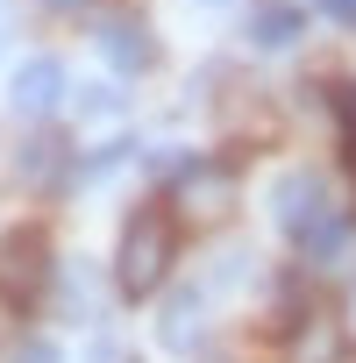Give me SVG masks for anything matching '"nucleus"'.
I'll return each instance as SVG.
<instances>
[{
	"label": "nucleus",
	"mask_w": 356,
	"mask_h": 363,
	"mask_svg": "<svg viewBox=\"0 0 356 363\" xmlns=\"http://www.w3.org/2000/svg\"><path fill=\"white\" fill-rule=\"evenodd\" d=\"M171 257H178L171 214H164V207L128 214L121 250H114V292H121V299H157V292H164V278H171Z\"/></svg>",
	"instance_id": "f257e3e1"
},
{
	"label": "nucleus",
	"mask_w": 356,
	"mask_h": 363,
	"mask_svg": "<svg viewBox=\"0 0 356 363\" xmlns=\"http://www.w3.org/2000/svg\"><path fill=\"white\" fill-rule=\"evenodd\" d=\"M57 264H50V235L43 228H15L0 242V292L8 299H36V285H50Z\"/></svg>",
	"instance_id": "f03ea898"
},
{
	"label": "nucleus",
	"mask_w": 356,
	"mask_h": 363,
	"mask_svg": "<svg viewBox=\"0 0 356 363\" xmlns=\"http://www.w3.org/2000/svg\"><path fill=\"white\" fill-rule=\"evenodd\" d=\"M65 93H72V79H65L57 57H22V72H15V86H8V100H15L22 121H50V114L65 107Z\"/></svg>",
	"instance_id": "7ed1b4c3"
},
{
	"label": "nucleus",
	"mask_w": 356,
	"mask_h": 363,
	"mask_svg": "<svg viewBox=\"0 0 356 363\" xmlns=\"http://www.w3.org/2000/svg\"><path fill=\"white\" fill-rule=\"evenodd\" d=\"M100 57H107L114 79H143V72L157 65V36H150L143 22L114 15V22H100Z\"/></svg>",
	"instance_id": "20e7f679"
},
{
	"label": "nucleus",
	"mask_w": 356,
	"mask_h": 363,
	"mask_svg": "<svg viewBox=\"0 0 356 363\" xmlns=\"http://www.w3.org/2000/svg\"><path fill=\"white\" fill-rule=\"evenodd\" d=\"M321 207H328V178H321V171H285L278 186H271V221H278L285 235H299Z\"/></svg>",
	"instance_id": "39448f33"
},
{
	"label": "nucleus",
	"mask_w": 356,
	"mask_h": 363,
	"mask_svg": "<svg viewBox=\"0 0 356 363\" xmlns=\"http://www.w3.org/2000/svg\"><path fill=\"white\" fill-rule=\"evenodd\" d=\"M228 200H235V186H228L221 164H178V207H186L193 221H221Z\"/></svg>",
	"instance_id": "423d86ee"
},
{
	"label": "nucleus",
	"mask_w": 356,
	"mask_h": 363,
	"mask_svg": "<svg viewBox=\"0 0 356 363\" xmlns=\"http://www.w3.org/2000/svg\"><path fill=\"white\" fill-rule=\"evenodd\" d=\"M200 320H207V292H200V285H178V292L164 299V313H157V342L186 356L193 335H200Z\"/></svg>",
	"instance_id": "0eeeda50"
},
{
	"label": "nucleus",
	"mask_w": 356,
	"mask_h": 363,
	"mask_svg": "<svg viewBox=\"0 0 356 363\" xmlns=\"http://www.w3.org/2000/svg\"><path fill=\"white\" fill-rule=\"evenodd\" d=\"M342 242H349V214H342V207H321V214L292 235V250H299V257H335Z\"/></svg>",
	"instance_id": "6e6552de"
},
{
	"label": "nucleus",
	"mask_w": 356,
	"mask_h": 363,
	"mask_svg": "<svg viewBox=\"0 0 356 363\" xmlns=\"http://www.w3.org/2000/svg\"><path fill=\"white\" fill-rule=\"evenodd\" d=\"M299 29H306V15L292 0H257V15H250V43H292Z\"/></svg>",
	"instance_id": "1a4fd4ad"
},
{
	"label": "nucleus",
	"mask_w": 356,
	"mask_h": 363,
	"mask_svg": "<svg viewBox=\"0 0 356 363\" xmlns=\"http://www.w3.org/2000/svg\"><path fill=\"white\" fill-rule=\"evenodd\" d=\"M15 171L29 178V186H57V171H65V143H57V135H29L22 157H15Z\"/></svg>",
	"instance_id": "9d476101"
},
{
	"label": "nucleus",
	"mask_w": 356,
	"mask_h": 363,
	"mask_svg": "<svg viewBox=\"0 0 356 363\" xmlns=\"http://www.w3.org/2000/svg\"><path fill=\"white\" fill-rule=\"evenodd\" d=\"M57 285H65V292H57V306H65L72 320H86V313L100 306V292H93V271H86V264H65V271H57Z\"/></svg>",
	"instance_id": "9b49d317"
},
{
	"label": "nucleus",
	"mask_w": 356,
	"mask_h": 363,
	"mask_svg": "<svg viewBox=\"0 0 356 363\" xmlns=\"http://www.w3.org/2000/svg\"><path fill=\"white\" fill-rule=\"evenodd\" d=\"M285 363H335V335H328V320H313V313H306V328L292 335Z\"/></svg>",
	"instance_id": "f8f14e48"
},
{
	"label": "nucleus",
	"mask_w": 356,
	"mask_h": 363,
	"mask_svg": "<svg viewBox=\"0 0 356 363\" xmlns=\"http://www.w3.org/2000/svg\"><path fill=\"white\" fill-rule=\"evenodd\" d=\"M114 114H121L114 86H79V121H114Z\"/></svg>",
	"instance_id": "ddd939ff"
},
{
	"label": "nucleus",
	"mask_w": 356,
	"mask_h": 363,
	"mask_svg": "<svg viewBox=\"0 0 356 363\" xmlns=\"http://www.w3.org/2000/svg\"><path fill=\"white\" fill-rule=\"evenodd\" d=\"M121 157H128V143H107L100 157H86V164H79V178H86V186H100V178H114V164H121Z\"/></svg>",
	"instance_id": "4468645a"
},
{
	"label": "nucleus",
	"mask_w": 356,
	"mask_h": 363,
	"mask_svg": "<svg viewBox=\"0 0 356 363\" xmlns=\"http://www.w3.org/2000/svg\"><path fill=\"white\" fill-rule=\"evenodd\" d=\"M8 363H65V356H57V342H36V335H29V342L8 356Z\"/></svg>",
	"instance_id": "2eb2a0df"
},
{
	"label": "nucleus",
	"mask_w": 356,
	"mask_h": 363,
	"mask_svg": "<svg viewBox=\"0 0 356 363\" xmlns=\"http://www.w3.org/2000/svg\"><path fill=\"white\" fill-rule=\"evenodd\" d=\"M342 150H349V171H356V93L342 100Z\"/></svg>",
	"instance_id": "dca6fc26"
},
{
	"label": "nucleus",
	"mask_w": 356,
	"mask_h": 363,
	"mask_svg": "<svg viewBox=\"0 0 356 363\" xmlns=\"http://www.w3.org/2000/svg\"><path fill=\"white\" fill-rule=\"evenodd\" d=\"M313 8H321L328 22H342V29H356V0H313Z\"/></svg>",
	"instance_id": "f3484780"
},
{
	"label": "nucleus",
	"mask_w": 356,
	"mask_h": 363,
	"mask_svg": "<svg viewBox=\"0 0 356 363\" xmlns=\"http://www.w3.org/2000/svg\"><path fill=\"white\" fill-rule=\"evenodd\" d=\"M342 342H356V285L342 292Z\"/></svg>",
	"instance_id": "a211bd4d"
},
{
	"label": "nucleus",
	"mask_w": 356,
	"mask_h": 363,
	"mask_svg": "<svg viewBox=\"0 0 356 363\" xmlns=\"http://www.w3.org/2000/svg\"><path fill=\"white\" fill-rule=\"evenodd\" d=\"M86 363H121V349H114V342H93V349H86Z\"/></svg>",
	"instance_id": "6ab92c4d"
},
{
	"label": "nucleus",
	"mask_w": 356,
	"mask_h": 363,
	"mask_svg": "<svg viewBox=\"0 0 356 363\" xmlns=\"http://www.w3.org/2000/svg\"><path fill=\"white\" fill-rule=\"evenodd\" d=\"M8 36H15V15H8V8H0V57H8Z\"/></svg>",
	"instance_id": "aec40b11"
},
{
	"label": "nucleus",
	"mask_w": 356,
	"mask_h": 363,
	"mask_svg": "<svg viewBox=\"0 0 356 363\" xmlns=\"http://www.w3.org/2000/svg\"><path fill=\"white\" fill-rule=\"evenodd\" d=\"M43 8H57V15H72V8H86V0H43Z\"/></svg>",
	"instance_id": "412c9836"
},
{
	"label": "nucleus",
	"mask_w": 356,
	"mask_h": 363,
	"mask_svg": "<svg viewBox=\"0 0 356 363\" xmlns=\"http://www.w3.org/2000/svg\"><path fill=\"white\" fill-rule=\"evenodd\" d=\"M200 8H235V0H200Z\"/></svg>",
	"instance_id": "4be33fe9"
},
{
	"label": "nucleus",
	"mask_w": 356,
	"mask_h": 363,
	"mask_svg": "<svg viewBox=\"0 0 356 363\" xmlns=\"http://www.w3.org/2000/svg\"><path fill=\"white\" fill-rule=\"evenodd\" d=\"M200 363H228V356H200Z\"/></svg>",
	"instance_id": "5701e85b"
}]
</instances>
